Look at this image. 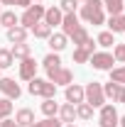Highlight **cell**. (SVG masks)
Here are the masks:
<instances>
[{
  "instance_id": "obj_38",
  "label": "cell",
  "mask_w": 125,
  "mask_h": 127,
  "mask_svg": "<svg viewBox=\"0 0 125 127\" xmlns=\"http://www.w3.org/2000/svg\"><path fill=\"white\" fill-rule=\"evenodd\" d=\"M0 5H15V0H0Z\"/></svg>"
},
{
  "instance_id": "obj_12",
  "label": "cell",
  "mask_w": 125,
  "mask_h": 127,
  "mask_svg": "<svg viewBox=\"0 0 125 127\" xmlns=\"http://www.w3.org/2000/svg\"><path fill=\"white\" fill-rule=\"evenodd\" d=\"M64 95H66V103H71V105L83 103V88H81V86H76V83H69Z\"/></svg>"
},
{
  "instance_id": "obj_32",
  "label": "cell",
  "mask_w": 125,
  "mask_h": 127,
  "mask_svg": "<svg viewBox=\"0 0 125 127\" xmlns=\"http://www.w3.org/2000/svg\"><path fill=\"white\" fill-rule=\"evenodd\" d=\"M10 112H12V100L10 98H0V120L10 117Z\"/></svg>"
},
{
  "instance_id": "obj_16",
  "label": "cell",
  "mask_w": 125,
  "mask_h": 127,
  "mask_svg": "<svg viewBox=\"0 0 125 127\" xmlns=\"http://www.w3.org/2000/svg\"><path fill=\"white\" fill-rule=\"evenodd\" d=\"M27 32L25 27H20V25H15V27H10L7 30V39L12 42V44H20V42H27Z\"/></svg>"
},
{
  "instance_id": "obj_20",
  "label": "cell",
  "mask_w": 125,
  "mask_h": 127,
  "mask_svg": "<svg viewBox=\"0 0 125 127\" xmlns=\"http://www.w3.org/2000/svg\"><path fill=\"white\" fill-rule=\"evenodd\" d=\"M42 66H44V71H54V68H59V66H62L59 54H57V51H49L47 56H44V61H42Z\"/></svg>"
},
{
  "instance_id": "obj_28",
  "label": "cell",
  "mask_w": 125,
  "mask_h": 127,
  "mask_svg": "<svg viewBox=\"0 0 125 127\" xmlns=\"http://www.w3.org/2000/svg\"><path fill=\"white\" fill-rule=\"evenodd\" d=\"M96 44H98V47H113V44H115L113 32H101V34L96 37Z\"/></svg>"
},
{
  "instance_id": "obj_44",
  "label": "cell",
  "mask_w": 125,
  "mask_h": 127,
  "mask_svg": "<svg viewBox=\"0 0 125 127\" xmlns=\"http://www.w3.org/2000/svg\"><path fill=\"white\" fill-rule=\"evenodd\" d=\"M0 12H2V10H0Z\"/></svg>"
},
{
  "instance_id": "obj_31",
  "label": "cell",
  "mask_w": 125,
  "mask_h": 127,
  "mask_svg": "<svg viewBox=\"0 0 125 127\" xmlns=\"http://www.w3.org/2000/svg\"><path fill=\"white\" fill-rule=\"evenodd\" d=\"M118 91H120V83H113V81H108V83L103 86V95H106V98H110V100H115Z\"/></svg>"
},
{
  "instance_id": "obj_24",
  "label": "cell",
  "mask_w": 125,
  "mask_h": 127,
  "mask_svg": "<svg viewBox=\"0 0 125 127\" xmlns=\"http://www.w3.org/2000/svg\"><path fill=\"white\" fill-rule=\"evenodd\" d=\"M125 0H103V10H108L110 15H123Z\"/></svg>"
},
{
  "instance_id": "obj_2",
  "label": "cell",
  "mask_w": 125,
  "mask_h": 127,
  "mask_svg": "<svg viewBox=\"0 0 125 127\" xmlns=\"http://www.w3.org/2000/svg\"><path fill=\"white\" fill-rule=\"evenodd\" d=\"M27 91H30L32 95H39V98H54L57 95V86L52 83V81L47 78H34L30 81V86H27Z\"/></svg>"
},
{
  "instance_id": "obj_13",
  "label": "cell",
  "mask_w": 125,
  "mask_h": 127,
  "mask_svg": "<svg viewBox=\"0 0 125 127\" xmlns=\"http://www.w3.org/2000/svg\"><path fill=\"white\" fill-rule=\"evenodd\" d=\"M59 120H62L64 125H71L76 120V105H71V103L59 105Z\"/></svg>"
},
{
  "instance_id": "obj_30",
  "label": "cell",
  "mask_w": 125,
  "mask_h": 127,
  "mask_svg": "<svg viewBox=\"0 0 125 127\" xmlns=\"http://www.w3.org/2000/svg\"><path fill=\"white\" fill-rule=\"evenodd\" d=\"M30 127H64V122H62V120H57V117H44L42 122H37V120H34Z\"/></svg>"
},
{
  "instance_id": "obj_22",
  "label": "cell",
  "mask_w": 125,
  "mask_h": 127,
  "mask_svg": "<svg viewBox=\"0 0 125 127\" xmlns=\"http://www.w3.org/2000/svg\"><path fill=\"white\" fill-rule=\"evenodd\" d=\"M108 27H110V32H113V34H118V32H125V15H110Z\"/></svg>"
},
{
  "instance_id": "obj_6",
  "label": "cell",
  "mask_w": 125,
  "mask_h": 127,
  "mask_svg": "<svg viewBox=\"0 0 125 127\" xmlns=\"http://www.w3.org/2000/svg\"><path fill=\"white\" fill-rule=\"evenodd\" d=\"M88 64L93 66L96 71H110L113 64H115V59H113V54H108V51H93L91 59H88Z\"/></svg>"
},
{
  "instance_id": "obj_39",
  "label": "cell",
  "mask_w": 125,
  "mask_h": 127,
  "mask_svg": "<svg viewBox=\"0 0 125 127\" xmlns=\"http://www.w3.org/2000/svg\"><path fill=\"white\" fill-rule=\"evenodd\" d=\"M118 125H123V127H125V115L120 117V120H118Z\"/></svg>"
},
{
  "instance_id": "obj_5",
  "label": "cell",
  "mask_w": 125,
  "mask_h": 127,
  "mask_svg": "<svg viewBox=\"0 0 125 127\" xmlns=\"http://www.w3.org/2000/svg\"><path fill=\"white\" fill-rule=\"evenodd\" d=\"M118 120H120V115L113 103H106L98 108V127H118Z\"/></svg>"
},
{
  "instance_id": "obj_4",
  "label": "cell",
  "mask_w": 125,
  "mask_h": 127,
  "mask_svg": "<svg viewBox=\"0 0 125 127\" xmlns=\"http://www.w3.org/2000/svg\"><path fill=\"white\" fill-rule=\"evenodd\" d=\"M83 100L91 105V108H101V105H106V95H103V86L101 83H88L86 88H83Z\"/></svg>"
},
{
  "instance_id": "obj_36",
  "label": "cell",
  "mask_w": 125,
  "mask_h": 127,
  "mask_svg": "<svg viewBox=\"0 0 125 127\" xmlns=\"http://www.w3.org/2000/svg\"><path fill=\"white\" fill-rule=\"evenodd\" d=\"M0 127H20L15 120H10V117H5V120H0Z\"/></svg>"
},
{
  "instance_id": "obj_26",
  "label": "cell",
  "mask_w": 125,
  "mask_h": 127,
  "mask_svg": "<svg viewBox=\"0 0 125 127\" xmlns=\"http://www.w3.org/2000/svg\"><path fill=\"white\" fill-rule=\"evenodd\" d=\"M93 110H96V108H91V105L83 100V103L76 105V117H81V120H91V117H93Z\"/></svg>"
},
{
  "instance_id": "obj_7",
  "label": "cell",
  "mask_w": 125,
  "mask_h": 127,
  "mask_svg": "<svg viewBox=\"0 0 125 127\" xmlns=\"http://www.w3.org/2000/svg\"><path fill=\"white\" fill-rule=\"evenodd\" d=\"M47 81H52L54 86H69V83H74V73H71V68H54V71H47Z\"/></svg>"
},
{
  "instance_id": "obj_37",
  "label": "cell",
  "mask_w": 125,
  "mask_h": 127,
  "mask_svg": "<svg viewBox=\"0 0 125 127\" xmlns=\"http://www.w3.org/2000/svg\"><path fill=\"white\" fill-rule=\"evenodd\" d=\"M15 5H20V7H30L32 0H15Z\"/></svg>"
},
{
  "instance_id": "obj_23",
  "label": "cell",
  "mask_w": 125,
  "mask_h": 127,
  "mask_svg": "<svg viewBox=\"0 0 125 127\" xmlns=\"http://www.w3.org/2000/svg\"><path fill=\"white\" fill-rule=\"evenodd\" d=\"M32 34H34L37 39H49V37H52V27H49L47 22H37V25L32 27Z\"/></svg>"
},
{
  "instance_id": "obj_11",
  "label": "cell",
  "mask_w": 125,
  "mask_h": 127,
  "mask_svg": "<svg viewBox=\"0 0 125 127\" xmlns=\"http://www.w3.org/2000/svg\"><path fill=\"white\" fill-rule=\"evenodd\" d=\"M81 27V22H78L76 12H64V20H62V30L66 37H71L74 34V30H78Z\"/></svg>"
},
{
  "instance_id": "obj_15",
  "label": "cell",
  "mask_w": 125,
  "mask_h": 127,
  "mask_svg": "<svg viewBox=\"0 0 125 127\" xmlns=\"http://www.w3.org/2000/svg\"><path fill=\"white\" fill-rule=\"evenodd\" d=\"M15 122L20 127H30L32 122H34V112H32L30 108H20V110L15 112Z\"/></svg>"
},
{
  "instance_id": "obj_33",
  "label": "cell",
  "mask_w": 125,
  "mask_h": 127,
  "mask_svg": "<svg viewBox=\"0 0 125 127\" xmlns=\"http://www.w3.org/2000/svg\"><path fill=\"white\" fill-rule=\"evenodd\" d=\"M76 5H78V0H62L59 2V10L62 12H76Z\"/></svg>"
},
{
  "instance_id": "obj_14",
  "label": "cell",
  "mask_w": 125,
  "mask_h": 127,
  "mask_svg": "<svg viewBox=\"0 0 125 127\" xmlns=\"http://www.w3.org/2000/svg\"><path fill=\"white\" fill-rule=\"evenodd\" d=\"M62 20H64V12L59 7H47V10H44V22H47L52 30H54L57 25H62Z\"/></svg>"
},
{
  "instance_id": "obj_41",
  "label": "cell",
  "mask_w": 125,
  "mask_h": 127,
  "mask_svg": "<svg viewBox=\"0 0 125 127\" xmlns=\"http://www.w3.org/2000/svg\"><path fill=\"white\" fill-rule=\"evenodd\" d=\"M34 2H44V0H34Z\"/></svg>"
},
{
  "instance_id": "obj_29",
  "label": "cell",
  "mask_w": 125,
  "mask_h": 127,
  "mask_svg": "<svg viewBox=\"0 0 125 127\" xmlns=\"http://www.w3.org/2000/svg\"><path fill=\"white\" fill-rule=\"evenodd\" d=\"M12 64H15V59H12L10 49H0V71H2V68H10Z\"/></svg>"
},
{
  "instance_id": "obj_17",
  "label": "cell",
  "mask_w": 125,
  "mask_h": 127,
  "mask_svg": "<svg viewBox=\"0 0 125 127\" xmlns=\"http://www.w3.org/2000/svg\"><path fill=\"white\" fill-rule=\"evenodd\" d=\"M66 39H69V37H66L64 32L52 34V37H49V49H52V51H57V54H59V51H64V49H66Z\"/></svg>"
},
{
  "instance_id": "obj_19",
  "label": "cell",
  "mask_w": 125,
  "mask_h": 127,
  "mask_svg": "<svg viewBox=\"0 0 125 127\" xmlns=\"http://www.w3.org/2000/svg\"><path fill=\"white\" fill-rule=\"evenodd\" d=\"M30 44H27V42H20V44H12V49H10V54H12V59H20V61H22V59H27V56H30Z\"/></svg>"
},
{
  "instance_id": "obj_18",
  "label": "cell",
  "mask_w": 125,
  "mask_h": 127,
  "mask_svg": "<svg viewBox=\"0 0 125 127\" xmlns=\"http://www.w3.org/2000/svg\"><path fill=\"white\" fill-rule=\"evenodd\" d=\"M39 110H42L44 117H54V115H59V103L54 98H44V103L39 105Z\"/></svg>"
},
{
  "instance_id": "obj_10",
  "label": "cell",
  "mask_w": 125,
  "mask_h": 127,
  "mask_svg": "<svg viewBox=\"0 0 125 127\" xmlns=\"http://www.w3.org/2000/svg\"><path fill=\"white\" fill-rule=\"evenodd\" d=\"M34 76H37V61H34L32 56L22 59V61H20V78L22 81H32Z\"/></svg>"
},
{
  "instance_id": "obj_21",
  "label": "cell",
  "mask_w": 125,
  "mask_h": 127,
  "mask_svg": "<svg viewBox=\"0 0 125 127\" xmlns=\"http://www.w3.org/2000/svg\"><path fill=\"white\" fill-rule=\"evenodd\" d=\"M0 25H2L5 30H10V27L20 25V17H17L12 10H7V12H0Z\"/></svg>"
},
{
  "instance_id": "obj_3",
  "label": "cell",
  "mask_w": 125,
  "mask_h": 127,
  "mask_svg": "<svg viewBox=\"0 0 125 127\" xmlns=\"http://www.w3.org/2000/svg\"><path fill=\"white\" fill-rule=\"evenodd\" d=\"M44 5H30V7H25V15L20 17V27H25V30H32L37 22H42L44 20Z\"/></svg>"
},
{
  "instance_id": "obj_34",
  "label": "cell",
  "mask_w": 125,
  "mask_h": 127,
  "mask_svg": "<svg viewBox=\"0 0 125 127\" xmlns=\"http://www.w3.org/2000/svg\"><path fill=\"white\" fill-rule=\"evenodd\" d=\"M113 59L125 64V42H123V44H115V49H113Z\"/></svg>"
},
{
  "instance_id": "obj_25",
  "label": "cell",
  "mask_w": 125,
  "mask_h": 127,
  "mask_svg": "<svg viewBox=\"0 0 125 127\" xmlns=\"http://www.w3.org/2000/svg\"><path fill=\"white\" fill-rule=\"evenodd\" d=\"M69 39H71V42H74V44H76V47H78V44H83V42H88L91 37H88V30H86V27L81 25L78 30H74V34H71Z\"/></svg>"
},
{
  "instance_id": "obj_43",
  "label": "cell",
  "mask_w": 125,
  "mask_h": 127,
  "mask_svg": "<svg viewBox=\"0 0 125 127\" xmlns=\"http://www.w3.org/2000/svg\"><path fill=\"white\" fill-rule=\"evenodd\" d=\"M123 10H125V5H123Z\"/></svg>"
},
{
  "instance_id": "obj_1",
  "label": "cell",
  "mask_w": 125,
  "mask_h": 127,
  "mask_svg": "<svg viewBox=\"0 0 125 127\" xmlns=\"http://www.w3.org/2000/svg\"><path fill=\"white\" fill-rule=\"evenodd\" d=\"M81 17L91 25H103L106 15H103V0H86L81 5Z\"/></svg>"
},
{
  "instance_id": "obj_8",
  "label": "cell",
  "mask_w": 125,
  "mask_h": 127,
  "mask_svg": "<svg viewBox=\"0 0 125 127\" xmlns=\"http://www.w3.org/2000/svg\"><path fill=\"white\" fill-rule=\"evenodd\" d=\"M0 93L10 100H17L22 95V88H20V83H15V78H2L0 76Z\"/></svg>"
},
{
  "instance_id": "obj_42",
  "label": "cell",
  "mask_w": 125,
  "mask_h": 127,
  "mask_svg": "<svg viewBox=\"0 0 125 127\" xmlns=\"http://www.w3.org/2000/svg\"><path fill=\"white\" fill-rule=\"evenodd\" d=\"M78 2H86V0H78Z\"/></svg>"
},
{
  "instance_id": "obj_35",
  "label": "cell",
  "mask_w": 125,
  "mask_h": 127,
  "mask_svg": "<svg viewBox=\"0 0 125 127\" xmlns=\"http://www.w3.org/2000/svg\"><path fill=\"white\" fill-rule=\"evenodd\" d=\"M113 103H125V86H120V91H118V95H115Z\"/></svg>"
},
{
  "instance_id": "obj_9",
  "label": "cell",
  "mask_w": 125,
  "mask_h": 127,
  "mask_svg": "<svg viewBox=\"0 0 125 127\" xmlns=\"http://www.w3.org/2000/svg\"><path fill=\"white\" fill-rule=\"evenodd\" d=\"M93 51H96V42H93V39L78 44V47L74 49V61H76V64H88V59H91Z\"/></svg>"
},
{
  "instance_id": "obj_27",
  "label": "cell",
  "mask_w": 125,
  "mask_h": 127,
  "mask_svg": "<svg viewBox=\"0 0 125 127\" xmlns=\"http://www.w3.org/2000/svg\"><path fill=\"white\" fill-rule=\"evenodd\" d=\"M110 81L125 86V66H115V68H110Z\"/></svg>"
},
{
  "instance_id": "obj_40",
  "label": "cell",
  "mask_w": 125,
  "mask_h": 127,
  "mask_svg": "<svg viewBox=\"0 0 125 127\" xmlns=\"http://www.w3.org/2000/svg\"><path fill=\"white\" fill-rule=\"evenodd\" d=\"M64 127H76V125H74V122H71V125H64Z\"/></svg>"
}]
</instances>
